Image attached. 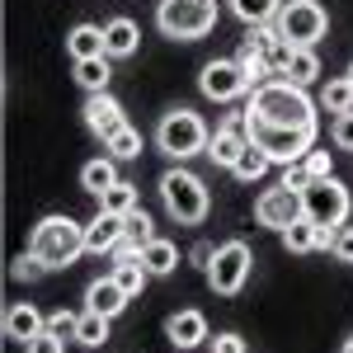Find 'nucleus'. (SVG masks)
Here are the masks:
<instances>
[{"mask_svg": "<svg viewBox=\"0 0 353 353\" xmlns=\"http://www.w3.org/2000/svg\"><path fill=\"white\" fill-rule=\"evenodd\" d=\"M198 90L208 94V99H217V104H226V99H241L245 90H250V76H245L241 61H208L203 66V76H198Z\"/></svg>", "mask_w": 353, "mask_h": 353, "instance_id": "11", "label": "nucleus"}, {"mask_svg": "<svg viewBox=\"0 0 353 353\" xmlns=\"http://www.w3.org/2000/svg\"><path fill=\"white\" fill-rule=\"evenodd\" d=\"M301 203H306V217L316 221V226H325V231L344 226V217H349V189H344L334 174L311 179V184L301 189Z\"/></svg>", "mask_w": 353, "mask_h": 353, "instance_id": "8", "label": "nucleus"}, {"mask_svg": "<svg viewBox=\"0 0 353 353\" xmlns=\"http://www.w3.org/2000/svg\"><path fill=\"white\" fill-rule=\"evenodd\" d=\"M156 24H161L165 38L193 43V38L212 33V24H217V0H161Z\"/></svg>", "mask_w": 353, "mask_h": 353, "instance_id": "4", "label": "nucleus"}, {"mask_svg": "<svg viewBox=\"0 0 353 353\" xmlns=\"http://www.w3.org/2000/svg\"><path fill=\"white\" fill-rule=\"evenodd\" d=\"M269 151H259V146H254V141H250V146H245L241 151V161L231 165V174H236V179H241V184H254V179H259V174H264V170H269Z\"/></svg>", "mask_w": 353, "mask_h": 353, "instance_id": "26", "label": "nucleus"}, {"mask_svg": "<svg viewBox=\"0 0 353 353\" xmlns=\"http://www.w3.org/2000/svg\"><path fill=\"white\" fill-rule=\"evenodd\" d=\"M165 334H170L174 349H198V344L208 339V316H203V311H174V316L165 321Z\"/></svg>", "mask_w": 353, "mask_h": 353, "instance_id": "13", "label": "nucleus"}, {"mask_svg": "<svg viewBox=\"0 0 353 353\" xmlns=\"http://www.w3.org/2000/svg\"><path fill=\"white\" fill-rule=\"evenodd\" d=\"M48 330V321L38 316V306H28V301H14L10 311H5V334L10 339H19V344H28V339H38Z\"/></svg>", "mask_w": 353, "mask_h": 353, "instance_id": "18", "label": "nucleus"}, {"mask_svg": "<svg viewBox=\"0 0 353 353\" xmlns=\"http://www.w3.org/2000/svg\"><path fill=\"white\" fill-rule=\"evenodd\" d=\"M109 57H85L76 61V85H81L85 94H109Z\"/></svg>", "mask_w": 353, "mask_h": 353, "instance_id": "22", "label": "nucleus"}, {"mask_svg": "<svg viewBox=\"0 0 353 353\" xmlns=\"http://www.w3.org/2000/svg\"><path fill=\"white\" fill-rule=\"evenodd\" d=\"M344 353H353V339H344Z\"/></svg>", "mask_w": 353, "mask_h": 353, "instance_id": "41", "label": "nucleus"}, {"mask_svg": "<svg viewBox=\"0 0 353 353\" xmlns=\"http://www.w3.org/2000/svg\"><path fill=\"white\" fill-rule=\"evenodd\" d=\"M66 52H71V61L109 57V52H104V28H99V24H76L71 33H66Z\"/></svg>", "mask_w": 353, "mask_h": 353, "instance_id": "19", "label": "nucleus"}, {"mask_svg": "<svg viewBox=\"0 0 353 353\" xmlns=\"http://www.w3.org/2000/svg\"><path fill=\"white\" fill-rule=\"evenodd\" d=\"M85 128L94 137H104L109 141L113 132H123L128 128V118H123V104L109 99V94H90V104H85Z\"/></svg>", "mask_w": 353, "mask_h": 353, "instance_id": "12", "label": "nucleus"}, {"mask_svg": "<svg viewBox=\"0 0 353 353\" xmlns=\"http://www.w3.org/2000/svg\"><path fill=\"white\" fill-rule=\"evenodd\" d=\"M156 146H161L165 156H174V161H189L198 151H208V128H203V118L193 109H174L161 118V128H156Z\"/></svg>", "mask_w": 353, "mask_h": 353, "instance_id": "6", "label": "nucleus"}, {"mask_svg": "<svg viewBox=\"0 0 353 353\" xmlns=\"http://www.w3.org/2000/svg\"><path fill=\"white\" fill-rule=\"evenodd\" d=\"M254 217L259 226H273L278 236L292 226L297 217H306V203H301L297 189H288V184H278V189H264L259 193V203H254Z\"/></svg>", "mask_w": 353, "mask_h": 353, "instance_id": "10", "label": "nucleus"}, {"mask_svg": "<svg viewBox=\"0 0 353 353\" xmlns=\"http://www.w3.org/2000/svg\"><path fill=\"white\" fill-rule=\"evenodd\" d=\"M24 349H28V353H66V339H57L52 330H43L38 339H28Z\"/></svg>", "mask_w": 353, "mask_h": 353, "instance_id": "35", "label": "nucleus"}, {"mask_svg": "<svg viewBox=\"0 0 353 353\" xmlns=\"http://www.w3.org/2000/svg\"><path fill=\"white\" fill-rule=\"evenodd\" d=\"M113 278H118V288H123L128 297H137V292L146 288L151 273H146V264H141V254H123V259L113 264Z\"/></svg>", "mask_w": 353, "mask_h": 353, "instance_id": "25", "label": "nucleus"}, {"mask_svg": "<svg viewBox=\"0 0 353 353\" xmlns=\"http://www.w3.org/2000/svg\"><path fill=\"white\" fill-rule=\"evenodd\" d=\"M212 259H217V245H193V264H203V269H208V264H212Z\"/></svg>", "mask_w": 353, "mask_h": 353, "instance_id": "40", "label": "nucleus"}, {"mask_svg": "<svg viewBox=\"0 0 353 353\" xmlns=\"http://www.w3.org/2000/svg\"><path fill=\"white\" fill-rule=\"evenodd\" d=\"M104 151H109L113 161H132V156H141V132L137 128H123V132H113L104 141Z\"/></svg>", "mask_w": 353, "mask_h": 353, "instance_id": "31", "label": "nucleus"}, {"mask_svg": "<svg viewBox=\"0 0 353 353\" xmlns=\"http://www.w3.org/2000/svg\"><path fill=\"white\" fill-rule=\"evenodd\" d=\"M283 245H288L292 254H311V250H325V245H334V236H330L325 226H316L311 217H297L288 231H283Z\"/></svg>", "mask_w": 353, "mask_h": 353, "instance_id": "17", "label": "nucleus"}, {"mask_svg": "<svg viewBox=\"0 0 353 353\" xmlns=\"http://www.w3.org/2000/svg\"><path fill=\"white\" fill-rule=\"evenodd\" d=\"M28 250H33L48 269H66V264H76L85 254V226L71 221V217H61V212H52V217H43L33 226Z\"/></svg>", "mask_w": 353, "mask_h": 353, "instance_id": "2", "label": "nucleus"}, {"mask_svg": "<svg viewBox=\"0 0 353 353\" xmlns=\"http://www.w3.org/2000/svg\"><path fill=\"white\" fill-rule=\"evenodd\" d=\"M231 10H236V19H245V24H269V19H278V10H283V0H231Z\"/></svg>", "mask_w": 353, "mask_h": 353, "instance_id": "27", "label": "nucleus"}, {"mask_svg": "<svg viewBox=\"0 0 353 353\" xmlns=\"http://www.w3.org/2000/svg\"><path fill=\"white\" fill-rule=\"evenodd\" d=\"M245 137H250L259 151H269L273 165H292V161H301V156L311 151L316 128H283V123H269V118L245 113Z\"/></svg>", "mask_w": 353, "mask_h": 353, "instance_id": "3", "label": "nucleus"}, {"mask_svg": "<svg viewBox=\"0 0 353 353\" xmlns=\"http://www.w3.org/2000/svg\"><path fill=\"white\" fill-rule=\"evenodd\" d=\"M212 353H245V339L241 334H217L212 339Z\"/></svg>", "mask_w": 353, "mask_h": 353, "instance_id": "39", "label": "nucleus"}, {"mask_svg": "<svg viewBox=\"0 0 353 353\" xmlns=\"http://www.w3.org/2000/svg\"><path fill=\"white\" fill-rule=\"evenodd\" d=\"M123 236H128L123 217H113V212H104V208H99V217L85 226V250H94V254H104V250H118V245H123Z\"/></svg>", "mask_w": 353, "mask_h": 353, "instance_id": "16", "label": "nucleus"}, {"mask_svg": "<svg viewBox=\"0 0 353 353\" xmlns=\"http://www.w3.org/2000/svg\"><path fill=\"white\" fill-rule=\"evenodd\" d=\"M141 264H146V273H151V278H165V273L179 269V250H174L170 241H161V236H156V241L141 245Z\"/></svg>", "mask_w": 353, "mask_h": 353, "instance_id": "21", "label": "nucleus"}, {"mask_svg": "<svg viewBox=\"0 0 353 353\" xmlns=\"http://www.w3.org/2000/svg\"><path fill=\"white\" fill-rule=\"evenodd\" d=\"M104 339H109V316L85 311V316H81V330H76V344H85V349H99Z\"/></svg>", "mask_w": 353, "mask_h": 353, "instance_id": "29", "label": "nucleus"}, {"mask_svg": "<svg viewBox=\"0 0 353 353\" xmlns=\"http://www.w3.org/2000/svg\"><path fill=\"white\" fill-rule=\"evenodd\" d=\"M128 292H123V288H118V278H94V283H90V288H85V311H99V316H118V311H123V306H128Z\"/></svg>", "mask_w": 353, "mask_h": 353, "instance_id": "14", "label": "nucleus"}, {"mask_svg": "<svg viewBox=\"0 0 353 353\" xmlns=\"http://www.w3.org/2000/svg\"><path fill=\"white\" fill-rule=\"evenodd\" d=\"M330 250H334V259H344V264H353V226H344V231L334 236V245H330Z\"/></svg>", "mask_w": 353, "mask_h": 353, "instance_id": "38", "label": "nucleus"}, {"mask_svg": "<svg viewBox=\"0 0 353 353\" xmlns=\"http://www.w3.org/2000/svg\"><path fill=\"white\" fill-rule=\"evenodd\" d=\"M311 179H316V174H311V165H306V156H301V161H292L288 170H283V184H288V189H297V193L306 189Z\"/></svg>", "mask_w": 353, "mask_h": 353, "instance_id": "32", "label": "nucleus"}, {"mask_svg": "<svg viewBox=\"0 0 353 353\" xmlns=\"http://www.w3.org/2000/svg\"><path fill=\"white\" fill-rule=\"evenodd\" d=\"M330 28V14L321 0H288L278 10V33L292 43V48H316Z\"/></svg>", "mask_w": 353, "mask_h": 353, "instance_id": "7", "label": "nucleus"}, {"mask_svg": "<svg viewBox=\"0 0 353 353\" xmlns=\"http://www.w3.org/2000/svg\"><path fill=\"white\" fill-rule=\"evenodd\" d=\"M14 278H43V273H48V264H43V259H38V254H33V250H28L24 259H14Z\"/></svg>", "mask_w": 353, "mask_h": 353, "instance_id": "34", "label": "nucleus"}, {"mask_svg": "<svg viewBox=\"0 0 353 353\" xmlns=\"http://www.w3.org/2000/svg\"><path fill=\"white\" fill-rule=\"evenodd\" d=\"M254 118H269V123H283V128H316V104L306 99V90L292 81H269L250 94V109Z\"/></svg>", "mask_w": 353, "mask_h": 353, "instance_id": "1", "label": "nucleus"}, {"mask_svg": "<svg viewBox=\"0 0 353 353\" xmlns=\"http://www.w3.org/2000/svg\"><path fill=\"white\" fill-rule=\"evenodd\" d=\"M99 208H104V212H113V217H128V212H137V189L118 179L109 193H99Z\"/></svg>", "mask_w": 353, "mask_h": 353, "instance_id": "28", "label": "nucleus"}, {"mask_svg": "<svg viewBox=\"0 0 353 353\" xmlns=\"http://www.w3.org/2000/svg\"><path fill=\"white\" fill-rule=\"evenodd\" d=\"M250 245L245 241H226L217 245V259L208 264V288L217 292V297H236L245 288V278H250Z\"/></svg>", "mask_w": 353, "mask_h": 353, "instance_id": "9", "label": "nucleus"}, {"mask_svg": "<svg viewBox=\"0 0 353 353\" xmlns=\"http://www.w3.org/2000/svg\"><path fill=\"white\" fill-rule=\"evenodd\" d=\"M321 76V57H316V48H292L288 52V66H283V81H292V85H306Z\"/></svg>", "mask_w": 353, "mask_h": 353, "instance_id": "20", "label": "nucleus"}, {"mask_svg": "<svg viewBox=\"0 0 353 353\" xmlns=\"http://www.w3.org/2000/svg\"><path fill=\"white\" fill-rule=\"evenodd\" d=\"M48 330H52L57 339H76V330H81V316L61 311V316H52V321H48Z\"/></svg>", "mask_w": 353, "mask_h": 353, "instance_id": "33", "label": "nucleus"}, {"mask_svg": "<svg viewBox=\"0 0 353 353\" xmlns=\"http://www.w3.org/2000/svg\"><path fill=\"white\" fill-rule=\"evenodd\" d=\"M334 146L353 151V113H339V118H334Z\"/></svg>", "mask_w": 353, "mask_h": 353, "instance_id": "36", "label": "nucleus"}, {"mask_svg": "<svg viewBox=\"0 0 353 353\" xmlns=\"http://www.w3.org/2000/svg\"><path fill=\"white\" fill-rule=\"evenodd\" d=\"M137 38H141V33H137L132 19H109V24H104V52L109 57H132Z\"/></svg>", "mask_w": 353, "mask_h": 353, "instance_id": "24", "label": "nucleus"}, {"mask_svg": "<svg viewBox=\"0 0 353 353\" xmlns=\"http://www.w3.org/2000/svg\"><path fill=\"white\" fill-rule=\"evenodd\" d=\"M245 146H250V137H245V123H226V128H217V132L208 137V156H212L217 165H226V170L241 161Z\"/></svg>", "mask_w": 353, "mask_h": 353, "instance_id": "15", "label": "nucleus"}, {"mask_svg": "<svg viewBox=\"0 0 353 353\" xmlns=\"http://www.w3.org/2000/svg\"><path fill=\"white\" fill-rule=\"evenodd\" d=\"M161 198H165V212L174 221H184V226H198L208 217V189L189 170H170L161 179Z\"/></svg>", "mask_w": 353, "mask_h": 353, "instance_id": "5", "label": "nucleus"}, {"mask_svg": "<svg viewBox=\"0 0 353 353\" xmlns=\"http://www.w3.org/2000/svg\"><path fill=\"white\" fill-rule=\"evenodd\" d=\"M344 76H349V85H353V66H349V71H344Z\"/></svg>", "mask_w": 353, "mask_h": 353, "instance_id": "42", "label": "nucleus"}, {"mask_svg": "<svg viewBox=\"0 0 353 353\" xmlns=\"http://www.w3.org/2000/svg\"><path fill=\"white\" fill-rule=\"evenodd\" d=\"M306 165H311V174H316V179L334 174V161H330V151H306Z\"/></svg>", "mask_w": 353, "mask_h": 353, "instance_id": "37", "label": "nucleus"}, {"mask_svg": "<svg viewBox=\"0 0 353 353\" xmlns=\"http://www.w3.org/2000/svg\"><path fill=\"white\" fill-rule=\"evenodd\" d=\"M321 109L353 113V85H349V76H339V81H330L325 90H321Z\"/></svg>", "mask_w": 353, "mask_h": 353, "instance_id": "30", "label": "nucleus"}, {"mask_svg": "<svg viewBox=\"0 0 353 353\" xmlns=\"http://www.w3.org/2000/svg\"><path fill=\"white\" fill-rule=\"evenodd\" d=\"M113 184H118V170H113V156H99V161H85L81 165V189L85 193H109Z\"/></svg>", "mask_w": 353, "mask_h": 353, "instance_id": "23", "label": "nucleus"}]
</instances>
